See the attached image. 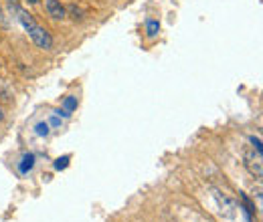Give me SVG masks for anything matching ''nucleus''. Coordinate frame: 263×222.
Here are the masks:
<instances>
[{
    "label": "nucleus",
    "instance_id": "obj_1",
    "mask_svg": "<svg viewBox=\"0 0 263 222\" xmlns=\"http://www.w3.org/2000/svg\"><path fill=\"white\" fill-rule=\"evenodd\" d=\"M243 164H245L247 172H249L251 176H255L257 180H259V178L263 176L261 152H257V150H247V152L243 154Z\"/></svg>",
    "mask_w": 263,
    "mask_h": 222
},
{
    "label": "nucleus",
    "instance_id": "obj_10",
    "mask_svg": "<svg viewBox=\"0 0 263 222\" xmlns=\"http://www.w3.org/2000/svg\"><path fill=\"white\" fill-rule=\"evenodd\" d=\"M67 162H69V156L59 158L57 162H55V168H57V170H63V168H67Z\"/></svg>",
    "mask_w": 263,
    "mask_h": 222
},
{
    "label": "nucleus",
    "instance_id": "obj_5",
    "mask_svg": "<svg viewBox=\"0 0 263 222\" xmlns=\"http://www.w3.org/2000/svg\"><path fill=\"white\" fill-rule=\"evenodd\" d=\"M67 10V16L71 18V21H75V23H81L83 18H85V12L77 6V4H69V6H65Z\"/></svg>",
    "mask_w": 263,
    "mask_h": 222
},
{
    "label": "nucleus",
    "instance_id": "obj_11",
    "mask_svg": "<svg viewBox=\"0 0 263 222\" xmlns=\"http://www.w3.org/2000/svg\"><path fill=\"white\" fill-rule=\"evenodd\" d=\"M249 142L255 146V150H257V152H261V139H259V137H253V135H251V137H249Z\"/></svg>",
    "mask_w": 263,
    "mask_h": 222
},
{
    "label": "nucleus",
    "instance_id": "obj_9",
    "mask_svg": "<svg viewBox=\"0 0 263 222\" xmlns=\"http://www.w3.org/2000/svg\"><path fill=\"white\" fill-rule=\"evenodd\" d=\"M23 162H25V164H23V166H21V170H23V172H27V168H29V170H31V168H33L34 156H33V154H29V156H25V159H23Z\"/></svg>",
    "mask_w": 263,
    "mask_h": 222
},
{
    "label": "nucleus",
    "instance_id": "obj_7",
    "mask_svg": "<svg viewBox=\"0 0 263 222\" xmlns=\"http://www.w3.org/2000/svg\"><path fill=\"white\" fill-rule=\"evenodd\" d=\"M158 31H160V23H158V21H148V25H146L148 36H156Z\"/></svg>",
    "mask_w": 263,
    "mask_h": 222
},
{
    "label": "nucleus",
    "instance_id": "obj_6",
    "mask_svg": "<svg viewBox=\"0 0 263 222\" xmlns=\"http://www.w3.org/2000/svg\"><path fill=\"white\" fill-rule=\"evenodd\" d=\"M10 97H12V91H10L8 83H6L4 79H0V99H4V101H10Z\"/></svg>",
    "mask_w": 263,
    "mask_h": 222
},
{
    "label": "nucleus",
    "instance_id": "obj_4",
    "mask_svg": "<svg viewBox=\"0 0 263 222\" xmlns=\"http://www.w3.org/2000/svg\"><path fill=\"white\" fill-rule=\"evenodd\" d=\"M16 18H18V23L23 25V29H25L27 32L36 27V21H34V16H33V14H29L27 10H23V8H18V10H16Z\"/></svg>",
    "mask_w": 263,
    "mask_h": 222
},
{
    "label": "nucleus",
    "instance_id": "obj_14",
    "mask_svg": "<svg viewBox=\"0 0 263 222\" xmlns=\"http://www.w3.org/2000/svg\"><path fill=\"white\" fill-rule=\"evenodd\" d=\"M29 2H31V4H36V2H39V0H29Z\"/></svg>",
    "mask_w": 263,
    "mask_h": 222
},
{
    "label": "nucleus",
    "instance_id": "obj_12",
    "mask_svg": "<svg viewBox=\"0 0 263 222\" xmlns=\"http://www.w3.org/2000/svg\"><path fill=\"white\" fill-rule=\"evenodd\" d=\"M75 105H77V101H75L73 97H69V99H65V107H67V111H71V109H75Z\"/></svg>",
    "mask_w": 263,
    "mask_h": 222
},
{
    "label": "nucleus",
    "instance_id": "obj_3",
    "mask_svg": "<svg viewBox=\"0 0 263 222\" xmlns=\"http://www.w3.org/2000/svg\"><path fill=\"white\" fill-rule=\"evenodd\" d=\"M45 10L53 21H65L67 18V10L65 6L61 4V0H47L45 2Z\"/></svg>",
    "mask_w": 263,
    "mask_h": 222
},
{
    "label": "nucleus",
    "instance_id": "obj_8",
    "mask_svg": "<svg viewBox=\"0 0 263 222\" xmlns=\"http://www.w3.org/2000/svg\"><path fill=\"white\" fill-rule=\"evenodd\" d=\"M36 135H41V137H45V135H49V124L47 122H41V124H36Z\"/></svg>",
    "mask_w": 263,
    "mask_h": 222
},
{
    "label": "nucleus",
    "instance_id": "obj_2",
    "mask_svg": "<svg viewBox=\"0 0 263 222\" xmlns=\"http://www.w3.org/2000/svg\"><path fill=\"white\" fill-rule=\"evenodd\" d=\"M29 36H31V41H33L39 49H45V51H51L53 49V36H51V32L47 31L45 27L36 25L34 29L29 31Z\"/></svg>",
    "mask_w": 263,
    "mask_h": 222
},
{
    "label": "nucleus",
    "instance_id": "obj_13",
    "mask_svg": "<svg viewBox=\"0 0 263 222\" xmlns=\"http://www.w3.org/2000/svg\"><path fill=\"white\" fill-rule=\"evenodd\" d=\"M2 119H4V113H2V109H0V122H2Z\"/></svg>",
    "mask_w": 263,
    "mask_h": 222
},
{
    "label": "nucleus",
    "instance_id": "obj_15",
    "mask_svg": "<svg viewBox=\"0 0 263 222\" xmlns=\"http://www.w3.org/2000/svg\"><path fill=\"white\" fill-rule=\"evenodd\" d=\"M2 16H4V14H2V6H0V18H2Z\"/></svg>",
    "mask_w": 263,
    "mask_h": 222
}]
</instances>
